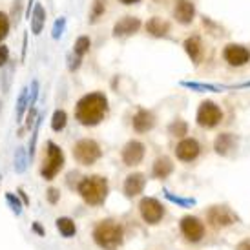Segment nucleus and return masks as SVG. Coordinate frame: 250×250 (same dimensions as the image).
<instances>
[{
	"instance_id": "obj_31",
	"label": "nucleus",
	"mask_w": 250,
	"mask_h": 250,
	"mask_svg": "<svg viewBox=\"0 0 250 250\" xmlns=\"http://www.w3.org/2000/svg\"><path fill=\"white\" fill-rule=\"evenodd\" d=\"M22 6H24V0H15L13 9H11V17H13L15 24H19V21H21V15H22Z\"/></svg>"
},
{
	"instance_id": "obj_17",
	"label": "nucleus",
	"mask_w": 250,
	"mask_h": 250,
	"mask_svg": "<svg viewBox=\"0 0 250 250\" xmlns=\"http://www.w3.org/2000/svg\"><path fill=\"white\" fill-rule=\"evenodd\" d=\"M146 185V179L143 174H132L128 175L125 181V192L126 195H130V197H133V195H139L141 192H143V188H145Z\"/></svg>"
},
{
	"instance_id": "obj_4",
	"label": "nucleus",
	"mask_w": 250,
	"mask_h": 250,
	"mask_svg": "<svg viewBox=\"0 0 250 250\" xmlns=\"http://www.w3.org/2000/svg\"><path fill=\"white\" fill-rule=\"evenodd\" d=\"M64 167V153L62 150L55 145V143H48V152H46V159L42 163L41 174L44 179H53Z\"/></svg>"
},
{
	"instance_id": "obj_10",
	"label": "nucleus",
	"mask_w": 250,
	"mask_h": 250,
	"mask_svg": "<svg viewBox=\"0 0 250 250\" xmlns=\"http://www.w3.org/2000/svg\"><path fill=\"white\" fill-rule=\"evenodd\" d=\"M223 59L230 66L239 68V66H245L250 61V51L245 46H239V44H229L227 48L223 49Z\"/></svg>"
},
{
	"instance_id": "obj_27",
	"label": "nucleus",
	"mask_w": 250,
	"mask_h": 250,
	"mask_svg": "<svg viewBox=\"0 0 250 250\" xmlns=\"http://www.w3.org/2000/svg\"><path fill=\"white\" fill-rule=\"evenodd\" d=\"M26 150H24V146H19V150L15 153V170L17 172H24L26 170Z\"/></svg>"
},
{
	"instance_id": "obj_38",
	"label": "nucleus",
	"mask_w": 250,
	"mask_h": 250,
	"mask_svg": "<svg viewBox=\"0 0 250 250\" xmlns=\"http://www.w3.org/2000/svg\"><path fill=\"white\" fill-rule=\"evenodd\" d=\"M26 4H28V11H26V15H28V19H29V11H31V7H33V4H35V0H28Z\"/></svg>"
},
{
	"instance_id": "obj_32",
	"label": "nucleus",
	"mask_w": 250,
	"mask_h": 250,
	"mask_svg": "<svg viewBox=\"0 0 250 250\" xmlns=\"http://www.w3.org/2000/svg\"><path fill=\"white\" fill-rule=\"evenodd\" d=\"M31 95H29V106H33L35 104V101H37V97H39V83L37 81H33L31 83Z\"/></svg>"
},
{
	"instance_id": "obj_36",
	"label": "nucleus",
	"mask_w": 250,
	"mask_h": 250,
	"mask_svg": "<svg viewBox=\"0 0 250 250\" xmlns=\"http://www.w3.org/2000/svg\"><path fill=\"white\" fill-rule=\"evenodd\" d=\"M35 117H37V111H35V108L31 106V110H29V115H28V123H26V128H31L33 126V121H35Z\"/></svg>"
},
{
	"instance_id": "obj_16",
	"label": "nucleus",
	"mask_w": 250,
	"mask_h": 250,
	"mask_svg": "<svg viewBox=\"0 0 250 250\" xmlns=\"http://www.w3.org/2000/svg\"><path fill=\"white\" fill-rule=\"evenodd\" d=\"M90 49V39L88 37H79L73 46V55H70V70H77L81 66V59L84 57V53H88Z\"/></svg>"
},
{
	"instance_id": "obj_6",
	"label": "nucleus",
	"mask_w": 250,
	"mask_h": 250,
	"mask_svg": "<svg viewBox=\"0 0 250 250\" xmlns=\"http://www.w3.org/2000/svg\"><path fill=\"white\" fill-rule=\"evenodd\" d=\"M223 111L221 108L214 103H201L199 110H197V125L201 128H215V126L221 123Z\"/></svg>"
},
{
	"instance_id": "obj_9",
	"label": "nucleus",
	"mask_w": 250,
	"mask_h": 250,
	"mask_svg": "<svg viewBox=\"0 0 250 250\" xmlns=\"http://www.w3.org/2000/svg\"><path fill=\"white\" fill-rule=\"evenodd\" d=\"M207 217H208V221L214 225L215 229H225V227H230V225H234L237 221L236 214L229 207H212L207 212Z\"/></svg>"
},
{
	"instance_id": "obj_37",
	"label": "nucleus",
	"mask_w": 250,
	"mask_h": 250,
	"mask_svg": "<svg viewBox=\"0 0 250 250\" xmlns=\"http://www.w3.org/2000/svg\"><path fill=\"white\" fill-rule=\"evenodd\" d=\"M48 192H49V201H51V203H55L57 201V199H59V192H57V190H55V188H51V190H48Z\"/></svg>"
},
{
	"instance_id": "obj_1",
	"label": "nucleus",
	"mask_w": 250,
	"mask_h": 250,
	"mask_svg": "<svg viewBox=\"0 0 250 250\" xmlns=\"http://www.w3.org/2000/svg\"><path fill=\"white\" fill-rule=\"evenodd\" d=\"M108 113V99L103 93H88L84 95L75 108L77 121L84 126L99 125Z\"/></svg>"
},
{
	"instance_id": "obj_19",
	"label": "nucleus",
	"mask_w": 250,
	"mask_h": 250,
	"mask_svg": "<svg viewBox=\"0 0 250 250\" xmlns=\"http://www.w3.org/2000/svg\"><path fill=\"white\" fill-rule=\"evenodd\" d=\"M29 19H31V31L35 35H39L42 28H44V22H46V9H44V6L42 4H35L33 9H31V17Z\"/></svg>"
},
{
	"instance_id": "obj_39",
	"label": "nucleus",
	"mask_w": 250,
	"mask_h": 250,
	"mask_svg": "<svg viewBox=\"0 0 250 250\" xmlns=\"http://www.w3.org/2000/svg\"><path fill=\"white\" fill-rule=\"evenodd\" d=\"M119 2H123V4L128 6V4H135V2H139V0H119Z\"/></svg>"
},
{
	"instance_id": "obj_8",
	"label": "nucleus",
	"mask_w": 250,
	"mask_h": 250,
	"mask_svg": "<svg viewBox=\"0 0 250 250\" xmlns=\"http://www.w3.org/2000/svg\"><path fill=\"white\" fill-rule=\"evenodd\" d=\"M181 232L188 241L197 243L205 237V225L201 223V219H197L194 215H187L181 219Z\"/></svg>"
},
{
	"instance_id": "obj_28",
	"label": "nucleus",
	"mask_w": 250,
	"mask_h": 250,
	"mask_svg": "<svg viewBox=\"0 0 250 250\" xmlns=\"http://www.w3.org/2000/svg\"><path fill=\"white\" fill-rule=\"evenodd\" d=\"M168 130H170V133H172V135H175V137H183L185 133H188V126H187V123H185V121H179V119H177L175 123H172V125H170V128H168Z\"/></svg>"
},
{
	"instance_id": "obj_21",
	"label": "nucleus",
	"mask_w": 250,
	"mask_h": 250,
	"mask_svg": "<svg viewBox=\"0 0 250 250\" xmlns=\"http://www.w3.org/2000/svg\"><path fill=\"white\" fill-rule=\"evenodd\" d=\"M174 172V163L168 159V157H157L155 163H153V175L159 177V179H165L168 175Z\"/></svg>"
},
{
	"instance_id": "obj_18",
	"label": "nucleus",
	"mask_w": 250,
	"mask_h": 250,
	"mask_svg": "<svg viewBox=\"0 0 250 250\" xmlns=\"http://www.w3.org/2000/svg\"><path fill=\"white\" fill-rule=\"evenodd\" d=\"M146 31L153 37H165L170 31V24L167 21H163L161 17H153L146 22Z\"/></svg>"
},
{
	"instance_id": "obj_7",
	"label": "nucleus",
	"mask_w": 250,
	"mask_h": 250,
	"mask_svg": "<svg viewBox=\"0 0 250 250\" xmlns=\"http://www.w3.org/2000/svg\"><path fill=\"white\" fill-rule=\"evenodd\" d=\"M139 212L148 225H157L165 215V207L155 197H145L139 203Z\"/></svg>"
},
{
	"instance_id": "obj_29",
	"label": "nucleus",
	"mask_w": 250,
	"mask_h": 250,
	"mask_svg": "<svg viewBox=\"0 0 250 250\" xmlns=\"http://www.w3.org/2000/svg\"><path fill=\"white\" fill-rule=\"evenodd\" d=\"M64 29H66V19L64 17H61V19H57L55 24H53V29H51V37L53 39H61L64 33Z\"/></svg>"
},
{
	"instance_id": "obj_11",
	"label": "nucleus",
	"mask_w": 250,
	"mask_h": 250,
	"mask_svg": "<svg viewBox=\"0 0 250 250\" xmlns=\"http://www.w3.org/2000/svg\"><path fill=\"white\" fill-rule=\"evenodd\" d=\"M199 153H201V146H199V143L195 139H183L179 145H177V148H175L177 159L187 161V163L197 159Z\"/></svg>"
},
{
	"instance_id": "obj_15",
	"label": "nucleus",
	"mask_w": 250,
	"mask_h": 250,
	"mask_svg": "<svg viewBox=\"0 0 250 250\" xmlns=\"http://www.w3.org/2000/svg\"><path fill=\"white\" fill-rule=\"evenodd\" d=\"M153 126H155V117H153L152 111L148 110H139L133 117V130L139 133L150 132Z\"/></svg>"
},
{
	"instance_id": "obj_20",
	"label": "nucleus",
	"mask_w": 250,
	"mask_h": 250,
	"mask_svg": "<svg viewBox=\"0 0 250 250\" xmlns=\"http://www.w3.org/2000/svg\"><path fill=\"white\" fill-rule=\"evenodd\" d=\"M185 49H187V53L190 55V59L194 61L195 64H199L201 61V55H203V44H201V39L199 37H190L185 41Z\"/></svg>"
},
{
	"instance_id": "obj_13",
	"label": "nucleus",
	"mask_w": 250,
	"mask_h": 250,
	"mask_svg": "<svg viewBox=\"0 0 250 250\" xmlns=\"http://www.w3.org/2000/svg\"><path fill=\"white\" fill-rule=\"evenodd\" d=\"M141 28V21L135 17H123L121 21L113 26V35L115 37H128L137 33Z\"/></svg>"
},
{
	"instance_id": "obj_3",
	"label": "nucleus",
	"mask_w": 250,
	"mask_h": 250,
	"mask_svg": "<svg viewBox=\"0 0 250 250\" xmlns=\"http://www.w3.org/2000/svg\"><path fill=\"white\" fill-rule=\"evenodd\" d=\"M79 194L84 201L91 205V207H99L103 205L108 195V181L101 175H90L84 177L79 185Z\"/></svg>"
},
{
	"instance_id": "obj_24",
	"label": "nucleus",
	"mask_w": 250,
	"mask_h": 250,
	"mask_svg": "<svg viewBox=\"0 0 250 250\" xmlns=\"http://www.w3.org/2000/svg\"><path fill=\"white\" fill-rule=\"evenodd\" d=\"M28 106H29V88H22L19 101H17V121H21Z\"/></svg>"
},
{
	"instance_id": "obj_33",
	"label": "nucleus",
	"mask_w": 250,
	"mask_h": 250,
	"mask_svg": "<svg viewBox=\"0 0 250 250\" xmlns=\"http://www.w3.org/2000/svg\"><path fill=\"white\" fill-rule=\"evenodd\" d=\"M9 61V49L7 46H0V68H4Z\"/></svg>"
},
{
	"instance_id": "obj_22",
	"label": "nucleus",
	"mask_w": 250,
	"mask_h": 250,
	"mask_svg": "<svg viewBox=\"0 0 250 250\" xmlns=\"http://www.w3.org/2000/svg\"><path fill=\"white\" fill-rule=\"evenodd\" d=\"M215 152L221 153V155H227L230 148H234V137L230 133H221L217 139H215Z\"/></svg>"
},
{
	"instance_id": "obj_26",
	"label": "nucleus",
	"mask_w": 250,
	"mask_h": 250,
	"mask_svg": "<svg viewBox=\"0 0 250 250\" xmlns=\"http://www.w3.org/2000/svg\"><path fill=\"white\" fill-rule=\"evenodd\" d=\"M104 9H106V0H93V7H91V13H90L91 24H95L103 17Z\"/></svg>"
},
{
	"instance_id": "obj_14",
	"label": "nucleus",
	"mask_w": 250,
	"mask_h": 250,
	"mask_svg": "<svg viewBox=\"0 0 250 250\" xmlns=\"http://www.w3.org/2000/svg\"><path fill=\"white\" fill-rule=\"evenodd\" d=\"M194 15H195V7L190 0H177L174 9L175 21L181 22V24H190V22L194 21Z\"/></svg>"
},
{
	"instance_id": "obj_2",
	"label": "nucleus",
	"mask_w": 250,
	"mask_h": 250,
	"mask_svg": "<svg viewBox=\"0 0 250 250\" xmlns=\"http://www.w3.org/2000/svg\"><path fill=\"white\" fill-rule=\"evenodd\" d=\"M93 239L95 243L104 250H117L123 245L125 239V230L113 219H104L101 221L93 230Z\"/></svg>"
},
{
	"instance_id": "obj_30",
	"label": "nucleus",
	"mask_w": 250,
	"mask_h": 250,
	"mask_svg": "<svg viewBox=\"0 0 250 250\" xmlns=\"http://www.w3.org/2000/svg\"><path fill=\"white\" fill-rule=\"evenodd\" d=\"M9 33V17L0 11V42L4 41Z\"/></svg>"
},
{
	"instance_id": "obj_5",
	"label": "nucleus",
	"mask_w": 250,
	"mask_h": 250,
	"mask_svg": "<svg viewBox=\"0 0 250 250\" xmlns=\"http://www.w3.org/2000/svg\"><path fill=\"white\" fill-rule=\"evenodd\" d=\"M101 155H103L101 146L93 139H81L73 148V157L77 159V163L86 165V167H90L95 161L101 159Z\"/></svg>"
},
{
	"instance_id": "obj_34",
	"label": "nucleus",
	"mask_w": 250,
	"mask_h": 250,
	"mask_svg": "<svg viewBox=\"0 0 250 250\" xmlns=\"http://www.w3.org/2000/svg\"><path fill=\"white\" fill-rule=\"evenodd\" d=\"M39 126H41V117H37V125H35V130H33V139H31V146H29V157L33 155V150H35V143H37V133H39Z\"/></svg>"
},
{
	"instance_id": "obj_25",
	"label": "nucleus",
	"mask_w": 250,
	"mask_h": 250,
	"mask_svg": "<svg viewBox=\"0 0 250 250\" xmlns=\"http://www.w3.org/2000/svg\"><path fill=\"white\" fill-rule=\"evenodd\" d=\"M66 121H68L66 111L57 110L55 113H53V117H51V128H53L55 132H61V130H64V126H66Z\"/></svg>"
},
{
	"instance_id": "obj_35",
	"label": "nucleus",
	"mask_w": 250,
	"mask_h": 250,
	"mask_svg": "<svg viewBox=\"0 0 250 250\" xmlns=\"http://www.w3.org/2000/svg\"><path fill=\"white\" fill-rule=\"evenodd\" d=\"M7 201L11 203V208L15 210V214H21V203H19V199H17V197H13V195L9 194V195H7Z\"/></svg>"
},
{
	"instance_id": "obj_12",
	"label": "nucleus",
	"mask_w": 250,
	"mask_h": 250,
	"mask_svg": "<svg viewBox=\"0 0 250 250\" xmlns=\"http://www.w3.org/2000/svg\"><path fill=\"white\" fill-rule=\"evenodd\" d=\"M145 157V145L139 143V141H130L128 145L125 146L123 150V161L128 167H133V165H139Z\"/></svg>"
},
{
	"instance_id": "obj_23",
	"label": "nucleus",
	"mask_w": 250,
	"mask_h": 250,
	"mask_svg": "<svg viewBox=\"0 0 250 250\" xmlns=\"http://www.w3.org/2000/svg\"><path fill=\"white\" fill-rule=\"evenodd\" d=\"M57 229H59V232H61L64 237H73L77 232L75 223H73V219H70V217H59V219H57Z\"/></svg>"
}]
</instances>
